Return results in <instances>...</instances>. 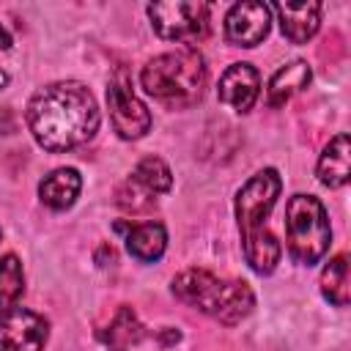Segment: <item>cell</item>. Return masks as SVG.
I'll list each match as a JSON object with an SVG mask.
<instances>
[{
	"label": "cell",
	"mask_w": 351,
	"mask_h": 351,
	"mask_svg": "<svg viewBox=\"0 0 351 351\" xmlns=\"http://www.w3.org/2000/svg\"><path fill=\"white\" fill-rule=\"evenodd\" d=\"M173 186V173L165 165V159L159 156H145L134 165L132 176L126 178V184L118 189V206L126 211H145L154 206L156 195L170 192Z\"/></svg>",
	"instance_id": "cell-8"
},
{
	"label": "cell",
	"mask_w": 351,
	"mask_h": 351,
	"mask_svg": "<svg viewBox=\"0 0 351 351\" xmlns=\"http://www.w3.org/2000/svg\"><path fill=\"white\" fill-rule=\"evenodd\" d=\"M321 293L326 302H332L335 307H346L351 299V285H348V255L340 252L335 255L324 271H321Z\"/></svg>",
	"instance_id": "cell-17"
},
{
	"label": "cell",
	"mask_w": 351,
	"mask_h": 351,
	"mask_svg": "<svg viewBox=\"0 0 351 351\" xmlns=\"http://www.w3.org/2000/svg\"><path fill=\"white\" fill-rule=\"evenodd\" d=\"M173 296L214 321L233 326L255 307V293L241 280H222L206 269H184L173 277Z\"/></svg>",
	"instance_id": "cell-4"
},
{
	"label": "cell",
	"mask_w": 351,
	"mask_h": 351,
	"mask_svg": "<svg viewBox=\"0 0 351 351\" xmlns=\"http://www.w3.org/2000/svg\"><path fill=\"white\" fill-rule=\"evenodd\" d=\"M313 80V71L304 60H291L285 63L282 69L274 71V77L269 80V88H266V104L269 107H282L293 93L304 90Z\"/></svg>",
	"instance_id": "cell-16"
},
{
	"label": "cell",
	"mask_w": 351,
	"mask_h": 351,
	"mask_svg": "<svg viewBox=\"0 0 351 351\" xmlns=\"http://www.w3.org/2000/svg\"><path fill=\"white\" fill-rule=\"evenodd\" d=\"M143 335H145V332H143V324H140L137 313H134L132 307H126V304H121L118 313L112 315L110 326H107L104 332H99V337H101L107 346H112V348L134 346V343L143 340Z\"/></svg>",
	"instance_id": "cell-18"
},
{
	"label": "cell",
	"mask_w": 351,
	"mask_h": 351,
	"mask_svg": "<svg viewBox=\"0 0 351 351\" xmlns=\"http://www.w3.org/2000/svg\"><path fill=\"white\" fill-rule=\"evenodd\" d=\"M8 47H11V33L0 25V49H8Z\"/></svg>",
	"instance_id": "cell-20"
},
{
	"label": "cell",
	"mask_w": 351,
	"mask_h": 351,
	"mask_svg": "<svg viewBox=\"0 0 351 351\" xmlns=\"http://www.w3.org/2000/svg\"><path fill=\"white\" fill-rule=\"evenodd\" d=\"M27 129L44 151H71L88 143L99 129L96 99L82 82H52L33 93L27 104Z\"/></svg>",
	"instance_id": "cell-1"
},
{
	"label": "cell",
	"mask_w": 351,
	"mask_h": 351,
	"mask_svg": "<svg viewBox=\"0 0 351 351\" xmlns=\"http://www.w3.org/2000/svg\"><path fill=\"white\" fill-rule=\"evenodd\" d=\"M271 27V8L266 3H236L225 14V38L236 47H258Z\"/></svg>",
	"instance_id": "cell-10"
},
{
	"label": "cell",
	"mask_w": 351,
	"mask_h": 351,
	"mask_svg": "<svg viewBox=\"0 0 351 351\" xmlns=\"http://www.w3.org/2000/svg\"><path fill=\"white\" fill-rule=\"evenodd\" d=\"M217 96L222 104H228L236 112H250L261 96V74L250 63H230L222 77Z\"/></svg>",
	"instance_id": "cell-11"
},
{
	"label": "cell",
	"mask_w": 351,
	"mask_h": 351,
	"mask_svg": "<svg viewBox=\"0 0 351 351\" xmlns=\"http://www.w3.org/2000/svg\"><path fill=\"white\" fill-rule=\"evenodd\" d=\"M167 247V230L162 222L148 219V222H137L126 230V250L134 261L140 263H154L165 255Z\"/></svg>",
	"instance_id": "cell-15"
},
{
	"label": "cell",
	"mask_w": 351,
	"mask_h": 351,
	"mask_svg": "<svg viewBox=\"0 0 351 351\" xmlns=\"http://www.w3.org/2000/svg\"><path fill=\"white\" fill-rule=\"evenodd\" d=\"M285 244L288 255L299 266H315L329 244H332V228L326 208L313 195H293L285 206Z\"/></svg>",
	"instance_id": "cell-5"
},
{
	"label": "cell",
	"mask_w": 351,
	"mask_h": 351,
	"mask_svg": "<svg viewBox=\"0 0 351 351\" xmlns=\"http://www.w3.org/2000/svg\"><path fill=\"white\" fill-rule=\"evenodd\" d=\"M80 189H82V176L74 167H58V170H52L49 176L41 178L38 197L52 211H63V208L74 206Z\"/></svg>",
	"instance_id": "cell-14"
},
{
	"label": "cell",
	"mask_w": 351,
	"mask_h": 351,
	"mask_svg": "<svg viewBox=\"0 0 351 351\" xmlns=\"http://www.w3.org/2000/svg\"><path fill=\"white\" fill-rule=\"evenodd\" d=\"M148 19L159 38L176 44H197L208 36V5L189 3V0H170V3H151Z\"/></svg>",
	"instance_id": "cell-6"
},
{
	"label": "cell",
	"mask_w": 351,
	"mask_h": 351,
	"mask_svg": "<svg viewBox=\"0 0 351 351\" xmlns=\"http://www.w3.org/2000/svg\"><path fill=\"white\" fill-rule=\"evenodd\" d=\"M107 107H110V121L118 137L123 140H140L151 129V112L148 107L134 96L132 80L123 69H118L110 77L107 85Z\"/></svg>",
	"instance_id": "cell-7"
},
{
	"label": "cell",
	"mask_w": 351,
	"mask_h": 351,
	"mask_svg": "<svg viewBox=\"0 0 351 351\" xmlns=\"http://www.w3.org/2000/svg\"><path fill=\"white\" fill-rule=\"evenodd\" d=\"M49 324L27 307H8L0 313V351H44Z\"/></svg>",
	"instance_id": "cell-9"
},
{
	"label": "cell",
	"mask_w": 351,
	"mask_h": 351,
	"mask_svg": "<svg viewBox=\"0 0 351 351\" xmlns=\"http://www.w3.org/2000/svg\"><path fill=\"white\" fill-rule=\"evenodd\" d=\"M25 291V271H22V261L8 252L0 258V313L14 307L19 302Z\"/></svg>",
	"instance_id": "cell-19"
},
{
	"label": "cell",
	"mask_w": 351,
	"mask_h": 351,
	"mask_svg": "<svg viewBox=\"0 0 351 351\" xmlns=\"http://www.w3.org/2000/svg\"><path fill=\"white\" fill-rule=\"evenodd\" d=\"M280 189H282V181L277 170L266 167V170H258L236 192V222L241 233V247L255 274H271L282 255V247L266 222L280 197Z\"/></svg>",
	"instance_id": "cell-2"
},
{
	"label": "cell",
	"mask_w": 351,
	"mask_h": 351,
	"mask_svg": "<svg viewBox=\"0 0 351 351\" xmlns=\"http://www.w3.org/2000/svg\"><path fill=\"white\" fill-rule=\"evenodd\" d=\"M315 173H318V181L329 189H340L348 184L351 178V143H348V134H335L326 148L321 151L318 156V165H315Z\"/></svg>",
	"instance_id": "cell-13"
},
{
	"label": "cell",
	"mask_w": 351,
	"mask_h": 351,
	"mask_svg": "<svg viewBox=\"0 0 351 351\" xmlns=\"http://www.w3.org/2000/svg\"><path fill=\"white\" fill-rule=\"evenodd\" d=\"M208 82V69L195 47H181L151 58L140 71V85L148 96L170 110L192 107L203 99Z\"/></svg>",
	"instance_id": "cell-3"
},
{
	"label": "cell",
	"mask_w": 351,
	"mask_h": 351,
	"mask_svg": "<svg viewBox=\"0 0 351 351\" xmlns=\"http://www.w3.org/2000/svg\"><path fill=\"white\" fill-rule=\"evenodd\" d=\"M112 351H123V348H112Z\"/></svg>",
	"instance_id": "cell-21"
},
{
	"label": "cell",
	"mask_w": 351,
	"mask_h": 351,
	"mask_svg": "<svg viewBox=\"0 0 351 351\" xmlns=\"http://www.w3.org/2000/svg\"><path fill=\"white\" fill-rule=\"evenodd\" d=\"M269 8L277 14L280 30L291 44H307L321 27V3H274Z\"/></svg>",
	"instance_id": "cell-12"
}]
</instances>
